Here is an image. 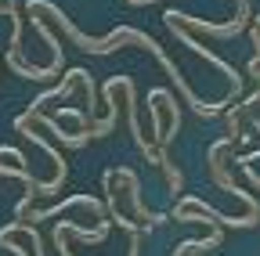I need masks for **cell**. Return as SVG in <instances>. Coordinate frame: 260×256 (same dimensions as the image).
Returning <instances> with one entry per match:
<instances>
[{"label":"cell","instance_id":"1","mask_svg":"<svg viewBox=\"0 0 260 256\" xmlns=\"http://www.w3.org/2000/svg\"><path fill=\"white\" fill-rule=\"evenodd\" d=\"M25 11L29 15H40V18H54L58 22V29L65 36H69L80 51H87V54H112V51H119V47H141V51H148L155 61H159V69L167 72L170 80H174V87H181V94H184V101L195 108V116H203V119H213V116H220L228 105H232V98H224V101H217V105H203L199 98H195V90L188 87V80L181 76V69L174 65V58L162 51L152 36H145L141 29H134V25H119V29H112L109 36H102V40H94V36H87V33H80V29L73 25V18L65 15L61 8H54L51 0H29L25 4Z\"/></svg>","mask_w":260,"mask_h":256},{"label":"cell","instance_id":"2","mask_svg":"<svg viewBox=\"0 0 260 256\" xmlns=\"http://www.w3.org/2000/svg\"><path fill=\"white\" fill-rule=\"evenodd\" d=\"M232 155H235V141H232V137H217V141L210 144V155H206L210 180H213L220 191L235 195V199L246 206V213H242V216H249V220L256 224V220H260V202L249 195L246 188H239V180H232V173H228V166H232Z\"/></svg>","mask_w":260,"mask_h":256},{"label":"cell","instance_id":"3","mask_svg":"<svg viewBox=\"0 0 260 256\" xmlns=\"http://www.w3.org/2000/svg\"><path fill=\"white\" fill-rule=\"evenodd\" d=\"M148 116H152V148L159 152V159H167V144L181 130V105L174 101L170 90L152 87L148 90Z\"/></svg>","mask_w":260,"mask_h":256},{"label":"cell","instance_id":"4","mask_svg":"<svg viewBox=\"0 0 260 256\" xmlns=\"http://www.w3.org/2000/svg\"><path fill=\"white\" fill-rule=\"evenodd\" d=\"M15 130H18V134H25V137H29L32 144H37V148L51 159V163H54V177H51V180H37L32 195H54V191L65 184V159H61V152H58L54 144H47V137L40 134V126L32 123V116H29V112H22V116L15 119Z\"/></svg>","mask_w":260,"mask_h":256},{"label":"cell","instance_id":"5","mask_svg":"<svg viewBox=\"0 0 260 256\" xmlns=\"http://www.w3.org/2000/svg\"><path fill=\"white\" fill-rule=\"evenodd\" d=\"M260 112V87L253 94H246V98L239 105H228L224 116H228V137H232L235 144H249V119Z\"/></svg>","mask_w":260,"mask_h":256},{"label":"cell","instance_id":"6","mask_svg":"<svg viewBox=\"0 0 260 256\" xmlns=\"http://www.w3.org/2000/svg\"><path fill=\"white\" fill-rule=\"evenodd\" d=\"M80 76H83V69H69L51 90H44V94H37V98L29 101V112H44V105H51V101H58V98H69L73 94V87H80Z\"/></svg>","mask_w":260,"mask_h":256},{"label":"cell","instance_id":"7","mask_svg":"<svg viewBox=\"0 0 260 256\" xmlns=\"http://www.w3.org/2000/svg\"><path fill=\"white\" fill-rule=\"evenodd\" d=\"M220 228H213L206 238H188V242H181L177 249H174V256H195V252H213V249H220Z\"/></svg>","mask_w":260,"mask_h":256},{"label":"cell","instance_id":"8","mask_svg":"<svg viewBox=\"0 0 260 256\" xmlns=\"http://www.w3.org/2000/svg\"><path fill=\"white\" fill-rule=\"evenodd\" d=\"M235 166H242L246 177H249V184L260 188V152H246L242 159H235Z\"/></svg>","mask_w":260,"mask_h":256},{"label":"cell","instance_id":"9","mask_svg":"<svg viewBox=\"0 0 260 256\" xmlns=\"http://www.w3.org/2000/svg\"><path fill=\"white\" fill-rule=\"evenodd\" d=\"M0 245H4V249H8L11 256H29V252H25V249H22V245H18L15 238H0Z\"/></svg>","mask_w":260,"mask_h":256},{"label":"cell","instance_id":"10","mask_svg":"<svg viewBox=\"0 0 260 256\" xmlns=\"http://www.w3.org/2000/svg\"><path fill=\"white\" fill-rule=\"evenodd\" d=\"M253 130H256V134H260V112H256V116H253Z\"/></svg>","mask_w":260,"mask_h":256}]
</instances>
